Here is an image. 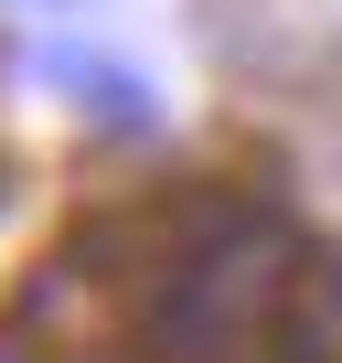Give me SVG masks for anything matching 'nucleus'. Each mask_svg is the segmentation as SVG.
<instances>
[{"label":"nucleus","instance_id":"1","mask_svg":"<svg viewBox=\"0 0 342 363\" xmlns=\"http://www.w3.org/2000/svg\"><path fill=\"white\" fill-rule=\"evenodd\" d=\"M278 289H289V246L267 225L193 235V257L171 267V289H160V352L171 363H246L257 331L278 320Z\"/></svg>","mask_w":342,"mask_h":363}]
</instances>
